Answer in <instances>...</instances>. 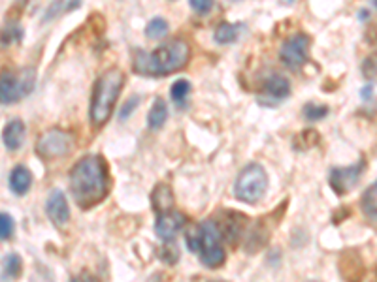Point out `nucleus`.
Listing matches in <instances>:
<instances>
[{"mask_svg":"<svg viewBox=\"0 0 377 282\" xmlns=\"http://www.w3.org/2000/svg\"><path fill=\"white\" fill-rule=\"evenodd\" d=\"M70 192L82 209H91L110 192V175L102 156L89 154L76 162L70 172Z\"/></svg>","mask_w":377,"mask_h":282,"instance_id":"nucleus-1","label":"nucleus"},{"mask_svg":"<svg viewBox=\"0 0 377 282\" xmlns=\"http://www.w3.org/2000/svg\"><path fill=\"white\" fill-rule=\"evenodd\" d=\"M189 57H191V47L185 40L178 38L157 47L151 53L134 49L133 70L138 75H146V78H164L181 70L189 62Z\"/></svg>","mask_w":377,"mask_h":282,"instance_id":"nucleus-2","label":"nucleus"},{"mask_svg":"<svg viewBox=\"0 0 377 282\" xmlns=\"http://www.w3.org/2000/svg\"><path fill=\"white\" fill-rule=\"evenodd\" d=\"M123 85H125V73L121 72L119 68L106 70L96 80L89 108L91 123L95 124V126H104V124L110 121Z\"/></svg>","mask_w":377,"mask_h":282,"instance_id":"nucleus-3","label":"nucleus"},{"mask_svg":"<svg viewBox=\"0 0 377 282\" xmlns=\"http://www.w3.org/2000/svg\"><path fill=\"white\" fill-rule=\"evenodd\" d=\"M221 230L215 220H204L192 226L185 233V243L189 250L198 254L200 261L209 269L221 268L225 263V248L221 245Z\"/></svg>","mask_w":377,"mask_h":282,"instance_id":"nucleus-4","label":"nucleus"},{"mask_svg":"<svg viewBox=\"0 0 377 282\" xmlns=\"http://www.w3.org/2000/svg\"><path fill=\"white\" fill-rule=\"evenodd\" d=\"M266 169L260 164H249L238 175L236 183H234V196L240 202L257 203L266 192Z\"/></svg>","mask_w":377,"mask_h":282,"instance_id":"nucleus-5","label":"nucleus"},{"mask_svg":"<svg viewBox=\"0 0 377 282\" xmlns=\"http://www.w3.org/2000/svg\"><path fill=\"white\" fill-rule=\"evenodd\" d=\"M34 70L32 68H25L21 72H4L2 73V81H0V100L4 106L15 104L21 100L23 96L32 93L34 89Z\"/></svg>","mask_w":377,"mask_h":282,"instance_id":"nucleus-6","label":"nucleus"},{"mask_svg":"<svg viewBox=\"0 0 377 282\" xmlns=\"http://www.w3.org/2000/svg\"><path fill=\"white\" fill-rule=\"evenodd\" d=\"M74 139L68 132L60 128H49L45 130L36 141V152L42 158H59L72 151Z\"/></svg>","mask_w":377,"mask_h":282,"instance_id":"nucleus-7","label":"nucleus"},{"mask_svg":"<svg viewBox=\"0 0 377 282\" xmlns=\"http://www.w3.org/2000/svg\"><path fill=\"white\" fill-rule=\"evenodd\" d=\"M311 38L304 32L293 34L283 42L282 49H279V58L282 62L290 70H298L306 64L308 60V49H310Z\"/></svg>","mask_w":377,"mask_h":282,"instance_id":"nucleus-8","label":"nucleus"},{"mask_svg":"<svg viewBox=\"0 0 377 282\" xmlns=\"http://www.w3.org/2000/svg\"><path fill=\"white\" fill-rule=\"evenodd\" d=\"M366 169V160H358L353 166H343V167H332L330 174H328V183L330 187L338 196H345L347 192L353 190L356 183L361 181V177L364 175Z\"/></svg>","mask_w":377,"mask_h":282,"instance_id":"nucleus-9","label":"nucleus"},{"mask_svg":"<svg viewBox=\"0 0 377 282\" xmlns=\"http://www.w3.org/2000/svg\"><path fill=\"white\" fill-rule=\"evenodd\" d=\"M187 224V218L183 213L178 211H168V213H161L157 217L155 222V233L157 237L164 241V243H170L176 239L178 232Z\"/></svg>","mask_w":377,"mask_h":282,"instance_id":"nucleus-10","label":"nucleus"},{"mask_svg":"<svg viewBox=\"0 0 377 282\" xmlns=\"http://www.w3.org/2000/svg\"><path fill=\"white\" fill-rule=\"evenodd\" d=\"M45 213L47 217L52 218L53 224L65 226L70 218V207H68L67 196L62 194V190L55 188L47 196V202H45Z\"/></svg>","mask_w":377,"mask_h":282,"instance_id":"nucleus-11","label":"nucleus"},{"mask_svg":"<svg viewBox=\"0 0 377 282\" xmlns=\"http://www.w3.org/2000/svg\"><path fill=\"white\" fill-rule=\"evenodd\" d=\"M272 215H268V217L260 218L259 222L255 224V228H253L251 232H249V241H247V250H251V252H255V250H259L260 246L264 245L268 241V237H270V230H274L275 224L282 220V213L277 211L274 215V218H270Z\"/></svg>","mask_w":377,"mask_h":282,"instance_id":"nucleus-12","label":"nucleus"},{"mask_svg":"<svg viewBox=\"0 0 377 282\" xmlns=\"http://www.w3.org/2000/svg\"><path fill=\"white\" fill-rule=\"evenodd\" d=\"M227 217H221V220L217 222L221 235L229 243H236L240 235L244 233V228L247 224V218L242 213H234V211H225Z\"/></svg>","mask_w":377,"mask_h":282,"instance_id":"nucleus-13","label":"nucleus"},{"mask_svg":"<svg viewBox=\"0 0 377 282\" xmlns=\"http://www.w3.org/2000/svg\"><path fill=\"white\" fill-rule=\"evenodd\" d=\"M262 93H264V96L272 98L274 102H282L290 94V83L283 75L274 73L268 80H264V83H262Z\"/></svg>","mask_w":377,"mask_h":282,"instance_id":"nucleus-14","label":"nucleus"},{"mask_svg":"<svg viewBox=\"0 0 377 282\" xmlns=\"http://www.w3.org/2000/svg\"><path fill=\"white\" fill-rule=\"evenodd\" d=\"M25 123L19 121V119H14L4 126V132H2V139H4V147L8 151H17L23 145V139H25Z\"/></svg>","mask_w":377,"mask_h":282,"instance_id":"nucleus-15","label":"nucleus"},{"mask_svg":"<svg viewBox=\"0 0 377 282\" xmlns=\"http://www.w3.org/2000/svg\"><path fill=\"white\" fill-rule=\"evenodd\" d=\"M10 190L15 196H25L32 185V174L25 166H15L10 174Z\"/></svg>","mask_w":377,"mask_h":282,"instance_id":"nucleus-16","label":"nucleus"},{"mask_svg":"<svg viewBox=\"0 0 377 282\" xmlns=\"http://www.w3.org/2000/svg\"><path fill=\"white\" fill-rule=\"evenodd\" d=\"M151 205L153 209L161 215V213H168L174 207V192L170 187L166 185H157V188L151 194Z\"/></svg>","mask_w":377,"mask_h":282,"instance_id":"nucleus-17","label":"nucleus"},{"mask_svg":"<svg viewBox=\"0 0 377 282\" xmlns=\"http://www.w3.org/2000/svg\"><path fill=\"white\" fill-rule=\"evenodd\" d=\"M166 119H168L166 102H164L163 98H155V102H153V106L149 109L148 115L149 130H159V128H163V124L166 123Z\"/></svg>","mask_w":377,"mask_h":282,"instance_id":"nucleus-18","label":"nucleus"},{"mask_svg":"<svg viewBox=\"0 0 377 282\" xmlns=\"http://www.w3.org/2000/svg\"><path fill=\"white\" fill-rule=\"evenodd\" d=\"M361 207H363L364 217L372 220L374 224H377V181L363 194Z\"/></svg>","mask_w":377,"mask_h":282,"instance_id":"nucleus-19","label":"nucleus"},{"mask_svg":"<svg viewBox=\"0 0 377 282\" xmlns=\"http://www.w3.org/2000/svg\"><path fill=\"white\" fill-rule=\"evenodd\" d=\"M351 261L353 260H347V254L341 256L340 266H338L341 271V275H343V279L347 282H361V279H363V263H361L358 258L355 260V263H351Z\"/></svg>","mask_w":377,"mask_h":282,"instance_id":"nucleus-20","label":"nucleus"},{"mask_svg":"<svg viewBox=\"0 0 377 282\" xmlns=\"http://www.w3.org/2000/svg\"><path fill=\"white\" fill-rule=\"evenodd\" d=\"M23 261L17 254H8L4 256V261H2V277L4 281H15L17 277L21 275Z\"/></svg>","mask_w":377,"mask_h":282,"instance_id":"nucleus-21","label":"nucleus"},{"mask_svg":"<svg viewBox=\"0 0 377 282\" xmlns=\"http://www.w3.org/2000/svg\"><path fill=\"white\" fill-rule=\"evenodd\" d=\"M238 38V27L236 25H230V23H221L217 29H215V42L219 45H227L236 42Z\"/></svg>","mask_w":377,"mask_h":282,"instance_id":"nucleus-22","label":"nucleus"},{"mask_svg":"<svg viewBox=\"0 0 377 282\" xmlns=\"http://www.w3.org/2000/svg\"><path fill=\"white\" fill-rule=\"evenodd\" d=\"M80 2L82 0H55L52 6H49V10L45 12L44 23L52 21L53 17H57L60 12H72V10L80 6Z\"/></svg>","mask_w":377,"mask_h":282,"instance_id":"nucleus-23","label":"nucleus"},{"mask_svg":"<svg viewBox=\"0 0 377 282\" xmlns=\"http://www.w3.org/2000/svg\"><path fill=\"white\" fill-rule=\"evenodd\" d=\"M191 93V83L187 80L174 81V85L170 87V98L172 102H176L179 106H183L187 100V96Z\"/></svg>","mask_w":377,"mask_h":282,"instance_id":"nucleus-24","label":"nucleus"},{"mask_svg":"<svg viewBox=\"0 0 377 282\" xmlns=\"http://www.w3.org/2000/svg\"><path fill=\"white\" fill-rule=\"evenodd\" d=\"M166 32H168V23L164 21L163 17H153L146 27V36L151 38V40L166 36Z\"/></svg>","mask_w":377,"mask_h":282,"instance_id":"nucleus-25","label":"nucleus"},{"mask_svg":"<svg viewBox=\"0 0 377 282\" xmlns=\"http://www.w3.org/2000/svg\"><path fill=\"white\" fill-rule=\"evenodd\" d=\"M23 40V29L15 23H10L4 32H2V45H10L12 42H21Z\"/></svg>","mask_w":377,"mask_h":282,"instance_id":"nucleus-26","label":"nucleus"},{"mask_svg":"<svg viewBox=\"0 0 377 282\" xmlns=\"http://www.w3.org/2000/svg\"><path fill=\"white\" fill-rule=\"evenodd\" d=\"M328 115V108L326 106H315V104H308L306 108H304V117L308 119V121H321V119H325Z\"/></svg>","mask_w":377,"mask_h":282,"instance_id":"nucleus-27","label":"nucleus"},{"mask_svg":"<svg viewBox=\"0 0 377 282\" xmlns=\"http://www.w3.org/2000/svg\"><path fill=\"white\" fill-rule=\"evenodd\" d=\"M300 141H304V143L300 147H296L298 151L310 149V147H313L319 141V134L315 130H304L302 134H298L295 138V143H300Z\"/></svg>","mask_w":377,"mask_h":282,"instance_id":"nucleus-28","label":"nucleus"},{"mask_svg":"<svg viewBox=\"0 0 377 282\" xmlns=\"http://www.w3.org/2000/svg\"><path fill=\"white\" fill-rule=\"evenodd\" d=\"M12 235H14V220L8 213H2L0 215V237L2 241H8V239H12Z\"/></svg>","mask_w":377,"mask_h":282,"instance_id":"nucleus-29","label":"nucleus"},{"mask_svg":"<svg viewBox=\"0 0 377 282\" xmlns=\"http://www.w3.org/2000/svg\"><path fill=\"white\" fill-rule=\"evenodd\" d=\"M363 73L366 80H377V53H374V55H370V57L364 60Z\"/></svg>","mask_w":377,"mask_h":282,"instance_id":"nucleus-30","label":"nucleus"},{"mask_svg":"<svg viewBox=\"0 0 377 282\" xmlns=\"http://www.w3.org/2000/svg\"><path fill=\"white\" fill-rule=\"evenodd\" d=\"M138 104H140V96H136V94H134V96H130V100H126L125 106H123V109H121L119 119H121V121H125L126 117L133 115V111L136 109V106H138Z\"/></svg>","mask_w":377,"mask_h":282,"instance_id":"nucleus-31","label":"nucleus"},{"mask_svg":"<svg viewBox=\"0 0 377 282\" xmlns=\"http://www.w3.org/2000/svg\"><path fill=\"white\" fill-rule=\"evenodd\" d=\"M189 2H191L192 10L200 15L207 14L212 10V6H214V0H189Z\"/></svg>","mask_w":377,"mask_h":282,"instance_id":"nucleus-32","label":"nucleus"},{"mask_svg":"<svg viewBox=\"0 0 377 282\" xmlns=\"http://www.w3.org/2000/svg\"><path fill=\"white\" fill-rule=\"evenodd\" d=\"M70 282H95V279H93L89 273H82V275L72 277V281Z\"/></svg>","mask_w":377,"mask_h":282,"instance_id":"nucleus-33","label":"nucleus"},{"mask_svg":"<svg viewBox=\"0 0 377 282\" xmlns=\"http://www.w3.org/2000/svg\"><path fill=\"white\" fill-rule=\"evenodd\" d=\"M372 93H374V87H372V85H366V87L361 91V96H363V100H370Z\"/></svg>","mask_w":377,"mask_h":282,"instance_id":"nucleus-34","label":"nucleus"},{"mask_svg":"<svg viewBox=\"0 0 377 282\" xmlns=\"http://www.w3.org/2000/svg\"><path fill=\"white\" fill-rule=\"evenodd\" d=\"M368 15H370V12H366V10H363V12H361V19H366V17H368Z\"/></svg>","mask_w":377,"mask_h":282,"instance_id":"nucleus-35","label":"nucleus"},{"mask_svg":"<svg viewBox=\"0 0 377 282\" xmlns=\"http://www.w3.org/2000/svg\"><path fill=\"white\" fill-rule=\"evenodd\" d=\"M372 4H374V6L377 8V0H372Z\"/></svg>","mask_w":377,"mask_h":282,"instance_id":"nucleus-36","label":"nucleus"},{"mask_svg":"<svg viewBox=\"0 0 377 282\" xmlns=\"http://www.w3.org/2000/svg\"><path fill=\"white\" fill-rule=\"evenodd\" d=\"M285 2H287V4H293V2H295V0H285Z\"/></svg>","mask_w":377,"mask_h":282,"instance_id":"nucleus-37","label":"nucleus"},{"mask_svg":"<svg viewBox=\"0 0 377 282\" xmlns=\"http://www.w3.org/2000/svg\"><path fill=\"white\" fill-rule=\"evenodd\" d=\"M212 282H225V281H212Z\"/></svg>","mask_w":377,"mask_h":282,"instance_id":"nucleus-38","label":"nucleus"},{"mask_svg":"<svg viewBox=\"0 0 377 282\" xmlns=\"http://www.w3.org/2000/svg\"><path fill=\"white\" fill-rule=\"evenodd\" d=\"M313 282H315V281H313Z\"/></svg>","mask_w":377,"mask_h":282,"instance_id":"nucleus-39","label":"nucleus"}]
</instances>
